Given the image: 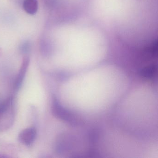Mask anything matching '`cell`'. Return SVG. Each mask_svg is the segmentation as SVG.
I'll return each instance as SVG.
<instances>
[{"label": "cell", "instance_id": "1", "mask_svg": "<svg viewBox=\"0 0 158 158\" xmlns=\"http://www.w3.org/2000/svg\"><path fill=\"white\" fill-rule=\"evenodd\" d=\"M14 102L10 97L0 104V131L3 132L10 128L15 121Z\"/></svg>", "mask_w": 158, "mask_h": 158}, {"label": "cell", "instance_id": "2", "mask_svg": "<svg viewBox=\"0 0 158 158\" xmlns=\"http://www.w3.org/2000/svg\"><path fill=\"white\" fill-rule=\"evenodd\" d=\"M37 131L34 127H29L21 131L18 136V139L25 146L32 145L36 137Z\"/></svg>", "mask_w": 158, "mask_h": 158}, {"label": "cell", "instance_id": "3", "mask_svg": "<svg viewBox=\"0 0 158 158\" xmlns=\"http://www.w3.org/2000/svg\"><path fill=\"white\" fill-rule=\"evenodd\" d=\"M29 59L27 57L24 58L21 65V68L15 79L14 83V88L15 90H18L22 86L23 81L26 74L28 66H29Z\"/></svg>", "mask_w": 158, "mask_h": 158}, {"label": "cell", "instance_id": "4", "mask_svg": "<svg viewBox=\"0 0 158 158\" xmlns=\"http://www.w3.org/2000/svg\"><path fill=\"white\" fill-rule=\"evenodd\" d=\"M23 7L27 13L33 15L37 12L38 2V0H24Z\"/></svg>", "mask_w": 158, "mask_h": 158}]
</instances>
